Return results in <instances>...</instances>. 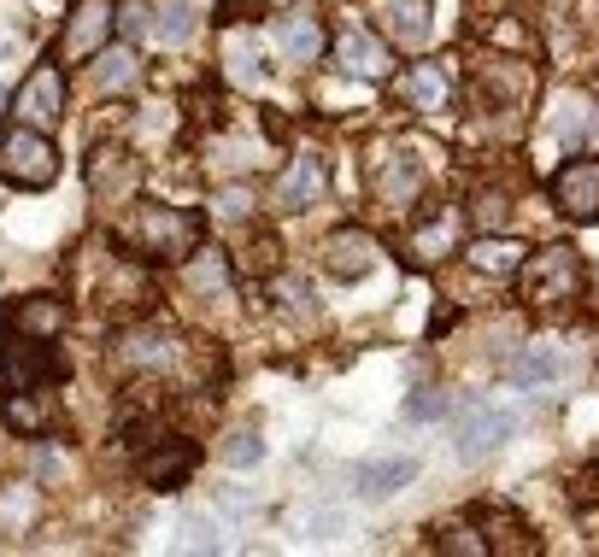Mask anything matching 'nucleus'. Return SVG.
I'll use <instances>...</instances> for the list:
<instances>
[{
  "mask_svg": "<svg viewBox=\"0 0 599 557\" xmlns=\"http://www.w3.org/2000/svg\"><path fill=\"white\" fill-rule=\"evenodd\" d=\"M194 346L177 335V328H159V323H130L112 346L118 369H130V376H177L182 364H189Z\"/></svg>",
  "mask_w": 599,
  "mask_h": 557,
  "instance_id": "423d86ee",
  "label": "nucleus"
},
{
  "mask_svg": "<svg viewBox=\"0 0 599 557\" xmlns=\"http://www.w3.org/2000/svg\"><path fill=\"white\" fill-rule=\"evenodd\" d=\"M259 458H264V446H259L253 428H236V435L223 440V464H230V469H253Z\"/></svg>",
  "mask_w": 599,
  "mask_h": 557,
  "instance_id": "72a5a7b5",
  "label": "nucleus"
},
{
  "mask_svg": "<svg viewBox=\"0 0 599 557\" xmlns=\"http://www.w3.org/2000/svg\"><path fill=\"white\" fill-rule=\"evenodd\" d=\"M429 546H436L441 557H459V551L465 557H488V534H482V523H447Z\"/></svg>",
  "mask_w": 599,
  "mask_h": 557,
  "instance_id": "7c9ffc66",
  "label": "nucleus"
},
{
  "mask_svg": "<svg viewBox=\"0 0 599 557\" xmlns=\"http://www.w3.org/2000/svg\"><path fill=\"white\" fill-rule=\"evenodd\" d=\"M459 230H465V205H429V212L418 217V230L406 235V246H411L406 259L441 264L447 253H459Z\"/></svg>",
  "mask_w": 599,
  "mask_h": 557,
  "instance_id": "f8f14e48",
  "label": "nucleus"
},
{
  "mask_svg": "<svg viewBox=\"0 0 599 557\" xmlns=\"http://www.w3.org/2000/svg\"><path fill=\"white\" fill-rule=\"evenodd\" d=\"M418 482V458H377V464H365L359 469V499H370V505H382V499H395L400 487H411Z\"/></svg>",
  "mask_w": 599,
  "mask_h": 557,
  "instance_id": "412c9836",
  "label": "nucleus"
},
{
  "mask_svg": "<svg viewBox=\"0 0 599 557\" xmlns=\"http://www.w3.org/2000/svg\"><path fill=\"white\" fill-rule=\"evenodd\" d=\"M136 77H141L136 41H123V48H112V41H107V48L94 53V89H100V94H130Z\"/></svg>",
  "mask_w": 599,
  "mask_h": 557,
  "instance_id": "4be33fe9",
  "label": "nucleus"
},
{
  "mask_svg": "<svg viewBox=\"0 0 599 557\" xmlns=\"http://www.w3.org/2000/svg\"><path fill=\"white\" fill-rule=\"evenodd\" d=\"M271 264H282V241H277L271 230H259V235H253V246H247V271H264V276H277Z\"/></svg>",
  "mask_w": 599,
  "mask_h": 557,
  "instance_id": "c9c22d12",
  "label": "nucleus"
},
{
  "mask_svg": "<svg viewBox=\"0 0 599 557\" xmlns=\"http://www.w3.org/2000/svg\"><path fill=\"white\" fill-rule=\"evenodd\" d=\"M370 264H377V241H370L359 223H341V230L323 235V276H336V282H365Z\"/></svg>",
  "mask_w": 599,
  "mask_h": 557,
  "instance_id": "ddd939ff",
  "label": "nucleus"
},
{
  "mask_svg": "<svg viewBox=\"0 0 599 557\" xmlns=\"http://www.w3.org/2000/svg\"><path fill=\"white\" fill-rule=\"evenodd\" d=\"M82 182L100 205H130L136 200V182H141V159L136 148L123 141H94L89 159H82Z\"/></svg>",
  "mask_w": 599,
  "mask_h": 557,
  "instance_id": "0eeeda50",
  "label": "nucleus"
},
{
  "mask_svg": "<svg viewBox=\"0 0 599 557\" xmlns=\"http://www.w3.org/2000/svg\"><path fill=\"white\" fill-rule=\"evenodd\" d=\"M518 287H523V300L535 305V312H570V305L582 300V287H588V264L565 241L559 246H541V253L523 259Z\"/></svg>",
  "mask_w": 599,
  "mask_h": 557,
  "instance_id": "f03ea898",
  "label": "nucleus"
},
{
  "mask_svg": "<svg viewBox=\"0 0 599 557\" xmlns=\"http://www.w3.org/2000/svg\"><path fill=\"white\" fill-rule=\"evenodd\" d=\"M406 417H441V394H429V387H423V394H411Z\"/></svg>",
  "mask_w": 599,
  "mask_h": 557,
  "instance_id": "4c0bfd02",
  "label": "nucleus"
},
{
  "mask_svg": "<svg viewBox=\"0 0 599 557\" xmlns=\"http://www.w3.org/2000/svg\"><path fill=\"white\" fill-rule=\"evenodd\" d=\"M382 36L395 48L418 53L429 41V0H382Z\"/></svg>",
  "mask_w": 599,
  "mask_h": 557,
  "instance_id": "6ab92c4d",
  "label": "nucleus"
},
{
  "mask_svg": "<svg viewBox=\"0 0 599 557\" xmlns=\"http://www.w3.org/2000/svg\"><path fill=\"white\" fill-rule=\"evenodd\" d=\"M71 323V305L66 294H18L7 312H0V328H18V335H48L59 341Z\"/></svg>",
  "mask_w": 599,
  "mask_h": 557,
  "instance_id": "4468645a",
  "label": "nucleus"
},
{
  "mask_svg": "<svg viewBox=\"0 0 599 557\" xmlns=\"http://www.w3.org/2000/svg\"><path fill=\"white\" fill-rule=\"evenodd\" d=\"M465 217L477 223V235H493V230H506V194H477L465 205Z\"/></svg>",
  "mask_w": 599,
  "mask_h": 557,
  "instance_id": "473e14b6",
  "label": "nucleus"
},
{
  "mask_svg": "<svg viewBox=\"0 0 599 557\" xmlns=\"http://www.w3.org/2000/svg\"><path fill=\"white\" fill-rule=\"evenodd\" d=\"M194 464H200V446L189 435H159L153 446L136 452V476H141V487H153V493L182 487L194 476Z\"/></svg>",
  "mask_w": 599,
  "mask_h": 557,
  "instance_id": "6e6552de",
  "label": "nucleus"
},
{
  "mask_svg": "<svg viewBox=\"0 0 599 557\" xmlns=\"http://www.w3.org/2000/svg\"><path fill=\"white\" fill-rule=\"evenodd\" d=\"M511 428H518L511 411H500V405H465L459 423H452V452L477 464V458H488V452H500L511 440Z\"/></svg>",
  "mask_w": 599,
  "mask_h": 557,
  "instance_id": "9d476101",
  "label": "nucleus"
},
{
  "mask_svg": "<svg viewBox=\"0 0 599 557\" xmlns=\"http://www.w3.org/2000/svg\"><path fill=\"white\" fill-rule=\"evenodd\" d=\"M41 510H48V493H41V482H30V476L0 482V534H7V540H24V534H36L41 528Z\"/></svg>",
  "mask_w": 599,
  "mask_h": 557,
  "instance_id": "a211bd4d",
  "label": "nucleus"
},
{
  "mask_svg": "<svg viewBox=\"0 0 599 557\" xmlns=\"http://www.w3.org/2000/svg\"><path fill=\"white\" fill-rule=\"evenodd\" d=\"M253 18H264V0H218V24L223 30H247Z\"/></svg>",
  "mask_w": 599,
  "mask_h": 557,
  "instance_id": "e433bc0d",
  "label": "nucleus"
},
{
  "mask_svg": "<svg viewBox=\"0 0 599 557\" xmlns=\"http://www.w3.org/2000/svg\"><path fill=\"white\" fill-rule=\"evenodd\" d=\"M329 194V159L323 153H300L288 171L277 176V205L282 212H312Z\"/></svg>",
  "mask_w": 599,
  "mask_h": 557,
  "instance_id": "dca6fc26",
  "label": "nucleus"
},
{
  "mask_svg": "<svg viewBox=\"0 0 599 557\" xmlns=\"http://www.w3.org/2000/svg\"><path fill=\"white\" fill-rule=\"evenodd\" d=\"M447 94H452V82L441 65H406L400 71V100L406 107H418V112H441L447 107Z\"/></svg>",
  "mask_w": 599,
  "mask_h": 557,
  "instance_id": "b1692460",
  "label": "nucleus"
},
{
  "mask_svg": "<svg viewBox=\"0 0 599 557\" xmlns=\"http://www.w3.org/2000/svg\"><path fill=\"white\" fill-rule=\"evenodd\" d=\"M465 259L477 264L482 276H518L529 253H523L518 241H506L500 230H493V235H477V241H470V246H465Z\"/></svg>",
  "mask_w": 599,
  "mask_h": 557,
  "instance_id": "5701e85b",
  "label": "nucleus"
},
{
  "mask_svg": "<svg viewBox=\"0 0 599 557\" xmlns=\"http://www.w3.org/2000/svg\"><path fill=\"white\" fill-rule=\"evenodd\" d=\"M0 423H7V435H18V440H48V428H53L48 387H7V394H0Z\"/></svg>",
  "mask_w": 599,
  "mask_h": 557,
  "instance_id": "f3484780",
  "label": "nucleus"
},
{
  "mask_svg": "<svg viewBox=\"0 0 599 557\" xmlns=\"http://www.w3.org/2000/svg\"><path fill=\"white\" fill-rule=\"evenodd\" d=\"M552 205L570 223H593L599 217V159H570L552 176Z\"/></svg>",
  "mask_w": 599,
  "mask_h": 557,
  "instance_id": "9b49d317",
  "label": "nucleus"
},
{
  "mask_svg": "<svg viewBox=\"0 0 599 557\" xmlns=\"http://www.w3.org/2000/svg\"><path fill=\"white\" fill-rule=\"evenodd\" d=\"M388 65H395V53H388V36H370L365 24H347V30L336 36V71L365 77V82H382Z\"/></svg>",
  "mask_w": 599,
  "mask_h": 557,
  "instance_id": "2eb2a0df",
  "label": "nucleus"
},
{
  "mask_svg": "<svg viewBox=\"0 0 599 557\" xmlns=\"http://www.w3.org/2000/svg\"><path fill=\"white\" fill-rule=\"evenodd\" d=\"M277 53L294 59V65H312V59H323V18H312V12L277 18Z\"/></svg>",
  "mask_w": 599,
  "mask_h": 557,
  "instance_id": "aec40b11",
  "label": "nucleus"
},
{
  "mask_svg": "<svg viewBox=\"0 0 599 557\" xmlns=\"http://www.w3.org/2000/svg\"><path fill=\"white\" fill-rule=\"evenodd\" d=\"M370 189H377L382 205H411L423 189V164L418 159H388L377 176H370Z\"/></svg>",
  "mask_w": 599,
  "mask_h": 557,
  "instance_id": "393cba45",
  "label": "nucleus"
},
{
  "mask_svg": "<svg viewBox=\"0 0 599 557\" xmlns=\"http://www.w3.org/2000/svg\"><path fill=\"white\" fill-rule=\"evenodd\" d=\"M118 36H123V41L153 36V12L141 7V0H118Z\"/></svg>",
  "mask_w": 599,
  "mask_h": 557,
  "instance_id": "f704fd0d",
  "label": "nucleus"
},
{
  "mask_svg": "<svg viewBox=\"0 0 599 557\" xmlns=\"http://www.w3.org/2000/svg\"><path fill=\"white\" fill-rule=\"evenodd\" d=\"M223 65H230V77L241 82V89H259L264 82V48L253 36H230L223 41Z\"/></svg>",
  "mask_w": 599,
  "mask_h": 557,
  "instance_id": "c85d7f7f",
  "label": "nucleus"
},
{
  "mask_svg": "<svg viewBox=\"0 0 599 557\" xmlns=\"http://www.w3.org/2000/svg\"><path fill=\"white\" fill-rule=\"evenodd\" d=\"M182 287H194V294H223L230 287V259L223 253H189L182 259Z\"/></svg>",
  "mask_w": 599,
  "mask_h": 557,
  "instance_id": "bb28decb",
  "label": "nucleus"
},
{
  "mask_svg": "<svg viewBox=\"0 0 599 557\" xmlns=\"http://www.w3.org/2000/svg\"><path fill=\"white\" fill-rule=\"evenodd\" d=\"M0 182L18 194H48L59 182V148L53 130H30V123H7L0 130Z\"/></svg>",
  "mask_w": 599,
  "mask_h": 557,
  "instance_id": "7ed1b4c3",
  "label": "nucleus"
},
{
  "mask_svg": "<svg viewBox=\"0 0 599 557\" xmlns=\"http://www.w3.org/2000/svg\"><path fill=\"white\" fill-rule=\"evenodd\" d=\"M153 36L159 41H189L194 36V7L189 0H164V7L153 12Z\"/></svg>",
  "mask_w": 599,
  "mask_h": 557,
  "instance_id": "2f4dec72",
  "label": "nucleus"
},
{
  "mask_svg": "<svg viewBox=\"0 0 599 557\" xmlns=\"http://www.w3.org/2000/svg\"><path fill=\"white\" fill-rule=\"evenodd\" d=\"M482 534H493V540H488V551H541V540H535V534L518 523V517H506V510H482Z\"/></svg>",
  "mask_w": 599,
  "mask_h": 557,
  "instance_id": "cd10ccee",
  "label": "nucleus"
},
{
  "mask_svg": "<svg viewBox=\"0 0 599 557\" xmlns=\"http://www.w3.org/2000/svg\"><path fill=\"white\" fill-rule=\"evenodd\" d=\"M66 376H71V358L59 341L0 328V382L7 387H59Z\"/></svg>",
  "mask_w": 599,
  "mask_h": 557,
  "instance_id": "20e7f679",
  "label": "nucleus"
},
{
  "mask_svg": "<svg viewBox=\"0 0 599 557\" xmlns=\"http://www.w3.org/2000/svg\"><path fill=\"white\" fill-rule=\"evenodd\" d=\"M271 305L282 317H294L300 328L318 323V305H312V282L306 276H271Z\"/></svg>",
  "mask_w": 599,
  "mask_h": 557,
  "instance_id": "a878e982",
  "label": "nucleus"
},
{
  "mask_svg": "<svg viewBox=\"0 0 599 557\" xmlns=\"http://www.w3.org/2000/svg\"><path fill=\"white\" fill-rule=\"evenodd\" d=\"M118 36V0H77L59 30V53L66 59H94Z\"/></svg>",
  "mask_w": 599,
  "mask_h": 557,
  "instance_id": "1a4fd4ad",
  "label": "nucleus"
},
{
  "mask_svg": "<svg viewBox=\"0 0 599 557\" xmlns=\"http://www.w3.org/2000/svg\"><path fill=\"white\" fill-rule=\"evenodd\" d=\"M12 123H30V130H59L71 112V77L59 59H41V65H30L24 77H18L12 89Z\"/></svg>",
  "mask_w": 599,
  "mask_h": 557,
  "instance_id": "39448f33",
  "label": "nucleus"
},
{
  "mask_svg": "<svg viewBox=\"0 0 599 557\" xmlns=\"http://www.w3.org/2000/svg\"><path fill=\"white\" fill-rule=\"evenodd\" d=\"M565 376V353L559 346H535V353H523L518 364H511V382L518 387H541V382H559Z\"/></svg>",
  "mask_w": 599,
  "mask_h": 557,
  "instance_id": "c756f323",
  "label": "nucleus"
},
{
  "mask_svg": "<svg viewBox=\"0 0 599 557\" xmlns=\"http://www.w3.org/2000/svg\"><path fill=\"white\" fill-rule=\"evenodd\" d=\"M206 217L189 205H164V200H130V212L112 223V246H123L141 264H182L200 253Z\"/></svg>",
  "mask_w": 599,
  "mask_h": 557,
  "instance_id": "f257e3e1",
  "label": "nucleus"
}]
</instances>
